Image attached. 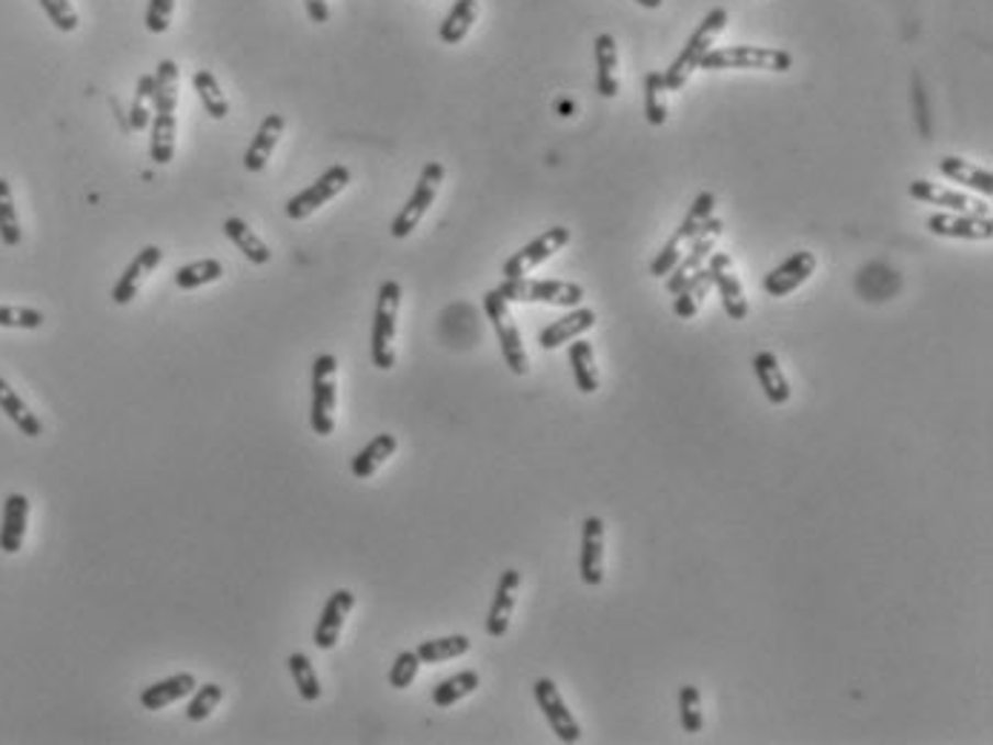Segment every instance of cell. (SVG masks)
<instances>
[{"label": "cell", "mask_w": 993, "mask_h": 745, "mask_svg": "<svg viewBox=\"0 0 993 745\" xmlns=\"http://www.w3.org/2000/svg\"><path fill=\"white\" fill-rule=\"evenodd\" d=\"M567 358H570V367H573L576 388L581 393H595L599 390V367H595L593 344L584 342V338H573Z\"/></svg>", "instance_id": "f546056e"}, {"label": "cell", "mask_w": 993, "mask_h": 745, "mask_svg": "<svg viewBox=\"0 0 993 745\" xmlns=\"http://www.w3.org/2000/svg\"><path fill=\"white\" fill-rule=\"evenodd\" d=\"M192 87H196L198 98H201L203 110L210 112L215 121H224V118L230 115V101H226V96L221 92V84L215 81V75H212L210 69H196V75H192Z\"/></svg>", "instance_id": "8d00e7d4"}, {"label": "cell", "mask_w": 993, "mask_h": 745, "mask_svg": "<svg viewBox=\"0 0 993 745\" xmlns=\"http://www.w3.org/2000/svg\"><path fill=\"white\" fill-rule=\"evenodd\" d=\"M149 155L155 164H169L175 155V110H155Z\"/></svg>", "instance_id": "836d02e7"}, {"label": "cell", "mask_w": 993, "mask_h": 745, "mask_svg": "<svg viewBox=\"0 0 993 745\" xmlns=\"http://www.w3.org/2000/svg\"><path fill=\"white\" fill-rule=\"evenodd\" d=\"M645 118L650 126H661L668 121V87L661 73L645 75Z\"/></svg>", "instance_id": "f35d334b"}, {"label": "cell", "mask_w": 993, "mask_h": 745, "mask_svg": "<svg viewBox=\"0 0 993 745\" xmlns=\"http://www.w3.org/2000/svg\"><path fill=\"white\" fill-rule=\"evenodd\" d=\"M470 636L467 634H453V636H438V640H427V643H421L415 648L421 663L435 665V663H447V659H458L465 657L467 651H470Z\"/></svg>", "instance_id": "d6a6232c"}, {"label": "cell", "mask_w": 993, "mask_h": 745, "mask_svg": "<svg viewBox=\"0 0 993 745\" xmlns=\"http://www.w3.org/2000/svg\"><path fill=\"white\" fill-rule=\"evenodd\" d=\"M26 522H30V499L23 493H9L3 502V522H0V551L18 554L26 540Z\"/></svg>", "instance_id": "44dd1931"}, {"label": "cell", "mask_w": 993, "mask_h": 745, "mask_svg": "<svg viewBox=\"0 0 993 745\" xmlns=\"http://www.w3.org/2000/svg\"><path fill=\"white\" fill-rule=\"evenodd\" d=\"M172 12H175V0H149V7H146V30L153 32V35H164L169 30V23H172Z\"/></svg>", "instance_id": "c3c4849f"}, {"label": "cell", "mask_w": 993, "mask_h": 745, "mask_svg": "<svg viewBox=\"0 0 993 745\" xmlns=\"http://www.w3.org/2000/svg\"><path fill=\"white\" fill-rule=\"evenodd\" d=\"M495 290L507 301L522 304H553V308H579L584 301V287L573 281H550V278H504Z\"/></svg>", "instance_id": "5b68a950"}, {"label": "cell", "mask_w": 993, "mask_h": 745, "mask_svg": "<svg viewBox=\"0 0 993 745\" xmlns=\"http://www.w3.org/2000/svg\"><path fill=\"white\" fill-rule=\"evenodd\" d=\"M44 313L35 308H9V304H0V327L12 330H37L44 327Z\"/></svg>", "instance_id": "f6af8a7d"}, {"label": "cell", "mask_w": 993, "mask_h": 745, "mask_svg": "<svg viewBox=\"0 0 993 745\" xmlns=\"http://www.w3.org/2000/svg\"><path fill=\"white\" fill-rule=\"evenodd\" d=\"M939 173L948 176L950 181L964 184V187H971V190L982 192L985 198L993 192L991 169L977 167V164H971V162H962V158H957V155H945L942 162H939Z\"/></svg>", "instance_id": "83f0119b"}, {"label": "cell", "mask_w": 993, "mask_h": 745, "mask_svg": "<svg viewBox=\"0 0 993 745\" xmlns=\"http://www.w3.org/2000/svg\"><path fill=\"white\" fill-rule=\"evenodd\" d=\"M353 608H356V597H353V591H347V588H338V591L330 593V600H326L324 611H321L319 625H315V636H312V643L319 645L321 651L335 648L338 640H342L344 622H347V616Z\"/></svg>", "instance_id": "5bb4252c"}, {"label": "cell", "mask_w": 993, "mask_h": 745, "mask_svg": "<svg viewBox=\"0 0 993 745\" xmlns=\"http://www.w3.org/2000/svg\"><path fill=\"white\" fill-rule=\"evenodd\" d=\"M442 181H444V164L429 162L427 167L421 169L413 196L406 198V204L401 207V212L395 215V221H392V227H390L392 238H406V235L419 227L421 219H424L429 207H433L438 190H442Z\"/></svg>", "instance_id": "ba28073f"}, {"label": "cell", "mask_w": 993, "mask_h": 745, "mask_svg": "<svg viewBox=\"0 0 993 745\" xmlns=\"http://www.w3.org/2000/svg\"><path fill=\"white\" fill-rule=\"evenodd\" d=\"M595 92L602 98L618 96V46L607 32L595 37Z\"/></svg>", "instance_id": "d4e9b609"}, {"label": "cell", "mask_w": 993, "mask_h": 745, "mask_svg": "<svg viewBox=\"0 0 993 745\" xmlns=\"http://www.w3.org/2000/svg\"><path fill=\"white\" fill-rule=\"evenodd\" d=\"M754 372H756V381H759V388L765 390V396H768L770 404L791 402V381H788V376H784L782 367H779L777 353H770V351L756 353Z\"/></svg>", "instance_id": "603a6c76"}, {"label": "cell", "mask_w": 993, "mask_h": 745, "mask_svg": "<svg viewBox=\"0 0 993 745\" xmlns=\"http://www.w3.org/2000/svg\"><path fill=\"white\" fill-rule=\"evenodd\" d=\"M595 327V310L590 308H573L567 315L556 319L550 327L542 330V336H538V344H542L544 351H556L561 344L573 342V338L584 336L588 330Z\"/></svg>", "instance_id": "7402d4cb"}, {"label": "cell", "mask_w": 993, "mask_h": 745, "mask_svg": "<svg viewBox=\"0 0 993 745\" xmlns=\"http://www.w3.org/2000/svg\"><path fill=\"white\" fill-rule=\"evenodd\" d=\"M914 103L916 110H919V130L925 138H930V112H928V98H925V89H922L919 75H914Z\"/></svg>", "instance_id": "681fc988"}, {"label": "cell", "mask_w": 993, "mask_h": 745, "mask_svg": "<svg viewBox=\"0 0 993 745\" xmlns=\"http://www.w3.org/2000/svg\"><path fill=\"white\" fill-rule=\"evenodd\" d=\"M281 135H283V118L281 115L264 118L261 126H258V132H255L253 144H249L247 155H244V169H249V173H261V169L267 167L269 158H272V153H276V146H278V141H281Z\"/></svg>", "instance_id": "484cf974"}, {"label": "cell", "mask_w": 993, "mask_h": 745, "mask_svg": "<svg viewBox=\"0 0 993 745\" xmlns=\"http://www.w3.org/2000/svg\"><path fill=\"white\" fill-rule=\"evenodd\" d=\"M419 668H421L419 654H415V651H401L390 668V686L399 688V691L410 688L415 682V677H419Z\"/></svg>", "instance_id": "bcb514c9"}, {"label": "cell", "mask_w": 993, "mask_h": 745, "mask_svg": "<svg viewBox=\"0 0 993 745\" xmlns=\"http://www.w3.org/2000/svg\"><path fill=\"white\" fill-rule=\"evenodd\" d=\"M567 244H570V230L567 227L547 230V233L533 238L527 247H522L518 253H513V256L504 262V278L529 276V273L536 270V267H542L547 258L556 256L561 247H567Z\"/></svg>", "instance_id": "30bf717a"}, {"label": "cell", "mask_w": 993, "mask_h": 745, "mask_svg": "<svg viewBox=\"0 0 993 745\" xmlns=\"http://www.w3.org/2000/svg\"><path fill=\"white\" fill-rule=\"evenodd\" d=\"M23 238L21 233V219H18L15 210V196H12V187H9L7 178H0V242L7 247H18Z\"/></svg>", "instance_id": "ab89813d"}, {"label": "cell", "mask_w": 993, "mask_h": 745, "mask_svg": "<svg viewBox=\"0 0 993 745\" xmlns=\"http://www.w3.org/2000/svg\"><path fill=\"white\" fill-rule=\"evenodd\" d=\"M160 262H164V253H160V247H153V244H149V247L141 249L138 256L130 262V267L124 270V276L118 278V285L112 287V301L121 304V308L130 304V301L141 292V287H144L146 276H153V273L158 270Z\"/></svg>", "instance_id": "d6986e66"}, {"label": "cell", "mask_w": 993, "mask_h": 745, "mask_svg": "<svg viewBox=\"0 0 993 745\" xmlns=\"http://www.w3.org/2000/svg\"><path fill=\"white\" fill-rule=\"evenodd\" d=\"M793 66L791 52L779 46H722L711 49L702 58L699 69L722 73V69H761V73H788Z\"/></svg>", "instance_id": "3957f363"}, {"label": "cell", "mask_w": 993, "mask_h": 745, "mask_svg": "<svg viewBox=\"0 0 993 745\" xmlns=\"http://www.w3.org/2000/svg\"><path fill=\"white\" fill-rule=\"evenodd\" d=\"M713 215H716V196H713V192H699V198L688 210V215H684V221L673 233V238L665 244V249H661L659 256L652 258V264H650L652 276L656 278L670 276L676 264L682 262V256L688 253L690 244L696 242L699 235L707 230V224H711Z\"/></svg>", "instance_id": "7a4b0ae2"}, {"label": "cell", "mask_w": 993, "mask_h": 745, "mask_svg": "<svg viewBox=\"0 0 993 745\" xmlns=\"http://www.w3.org/2000/svg\"><path fill=\"white\" fill-rule=\"evenodd\" d=\"M349 184V169L342 167V164H335L319 178L315 184H310L306 190L298 192L295 198L287 201L283 212H287V219L290 221H304L310 219L312 212L321 210L324 204H330L338 192H344V187Z\"/></svg>", "instance_id": "9c48e42d"}, {"label": "cell", "mask_w": 993, "mask_h": 745, "mask_svg": "<svg viewBox=\"0 0 993 745\" xmlns=\"http://www.w3.org/2000/svg\"><path fill=\"white\" fill-rule=\"evenodd\" d=\"M287 665H290L292 682H295L301 700H306V702L321 700L319 674H315V668H312L310 657H306V654H292V657L287 659Z\"/></svg>", "instance_id": "b9f144b4"}, {"label": "cell", "mask_w": 993, "mask_h": 745, "mask_svg": "<svg viewBox=\"0 0 993 745\" xmlns=\"http://www.w3.org/2000/svg\"><path fill=\"white\" fill-rule=\"evenodd\" d=\"M395 451H399V438L392 436V433H381V436L372 438L364 451H358V454L353 456V474H356L358 479H370V476L376 474Z\"/></svg>", "instance_id": "f1b7e54d"}, {"label": "cell", "mask_w": 993, "mask_h": 745, "mask_svg": "<svg viewBox=\"0 0 993 745\" xmlns=\"http://www.w3.org/2000/svg\"><path fill=\"white\" fill-rule=\"evenodd\" d=\"M711 278H713V285L718 287V296H722L725 313L730 315L733 322H745L747 319L745 287H741L739 276H736V270H733L730 256H725V253H716V256L711 258Z\"/></svg>", "instance_id": "9a60e30c"}, {"label": "cell", "mask_w": 993, "mask_h": 745, "mask_svg": "<svg viewBox=\"0 0 993 745\" xmlns=\"http://www.w3.org/2000/svg\"><path fill=\"white\" fill-rule=\"evenodd\" d=\"M335 372L338 362L333 353H324L312 362V431L319 436H330L335 431V402H338V390H335Z\"/></svg>", "instance_id": "52a82bcc"}, {"label": "cell", "mask_w": 993, "mask_h": 745, "mask_svg": "<svg viewBox=\"0 0 993 745\" xmlns=\"http://www.w3.org/2000/svg\"><path fill=\"white\" fill-rule=\"evenodd\" d=\"M533 694H536L538 709H542L544 720L550 723L553 734H556L561 743H570V745L579 743L581 729H579V723H576L573 711L567 709V702L561 700L559 686H556L550 677H542V680H536V686H533Z\"/></svg>", "instance_id": "8fae6325"}, {"label": "cell", "mask_w": 993, "mask_h": 745, "mask_svg": "<svg viewBox=\"0 0 993 745\" xmlns=\"http://www.w3.org/2000/svg\"><path fill=\"white\" fill-rule=\"evenodd\" d=\"M722 230H725V224H722V221H718L716 215H713L711 224H707V230H704V233L699 235L696 242L690 244L688 256H682V262L676 264L673 273H670V278H668V292H670V296H676V292H679L684 285H688L690 278L699 276V273L704 270V264H707L711 253L716 249L718 238H722Z\"/></svg>", "instance_id": "7c38bea8"}, {"label": "cell", "mask_w": 993, "mask_h": 745, "mask_svg": "<svg viewBox=\"0 0 993 745\" xmlns=\"http://www.w3.org/2000/svg\"><path fill=\"white\" fill-rule=\"evenodd\" d=\"M221 276H224V264L217 258H201V262L187 264L175 273V287L178 290H198V287L215 285Z\"/></svg>", "instance_id": "74e56055"}, {"label": "cell", "mask_w": 993, "mask_h": 745, "mask_svg": "<svg viewBox=\"0 0 993 745\" xmlns=\"http://www.w3.org/2000/svg\"><path fill=\"white\" fill-rule=\"evenodd\" d=\"M928 230L942 238H964V242H991L993 224L991 215H950L936 212L928 219Z\"/></svg>", "instance_id": "2e32d148"}, {"label": "cell", "mask_w": 993, "mask_h": 745, "mask_svg": "<svg viewBox=\"0 0 993 745\" xmlns=\"http://www.w3.org/2000/svg\"><path fill=\"white\" fill-rule=\"evenodd\" d=\"M479 686H481L479 671H458L456 677L438 682V686L433 688L435 709H450V705H456L458 700L470 697Z\"/></svg>", "instance_id": "d590c367"}, {"label": "cell", "mask_w": 993, "mask_h": 745, "mask_svg": "<svg viewBox=\"0 0 993 745\" xmlns=\"http://www.w3.org/2000/svg\"><path fill=\"white\" fill-rule=\"evenodd\" d=\"M304 9L312 23L330 21V3H326V0H304Z\"/></svg>", "instance_id": "f907efd6"}, {"label": "cell", "mask_w": 993, "mask_h": 745, "mask_svg": "<svg viewBox=\"0 0 993 745\" xmlns=\"http://www.w3.org/2000/svg\"><path fill=\"white\" fill-rule=\"evenodd\" d=\"M37 3H41V9H44L55 30L60 32L78 30V12H75V7L69 0H37Z\"/></svg>", "instance_id": "7dc6e473"}, {"label": "cell", "mask_w": 993, "mask_h": 745, "mask_svg": "<svg viewBox=\"0 0 993 745\" xmlns=\"http://www.w3.org/2000/svg\"><path fill=\"white\" fill-rule=\"evenodd\" d=\"M633 3H638V7H645V9H659L661 7V0H633Z\"/></svg>", "instance_id": "816d5d0a"}, {"label": "cell", "mask_w": 993, "mask_h": 745, "mask_svg": "<svg viewBox=\"0 0 993 745\" xmlns=\"http://www.w3.org/2000/svg\"><path fill=\"white\" fill-rule=\"evenodd\" d=\"M581 579L584 585L604 582V519L588 516L584 519V540H581Z\"/></svg>", "instance_id": "ffe728a7"}, {"label": "cell", "mask_w": 993, "mask_h": 745, "mask_svg": "<svg viewBox=\"0 0 993 745\" xmlns=\"http://www.w3.org/2000/svg\"><path fill=\"white\" fill-rule=\"evenodd\" d=\"M484 313H487V319H490V324H493L495 336H499L501 356H504V362H507L510 370H513L515 376H527L529 358H527V351H524L518 324H515L513 313H510V301L504 299L499 290L484 292Z\"/></svg>", "instance_id": "8992f818"}, {"label": "cell", "mask_w": 993, "mask_h": 745, "mask_svg": "<svg viewBox=\"0 0 993 745\" xmlns=\"http://www.w3.org/2000/svg\"><path fill=\"white\" fill-rule=\"evenodd\" d=\"M153 107H155V75H144L135 89V98H132L130 107V126L135 132H144L153 121Z\"/></svg>", "instance_id": "60d3db41"}, {"label": "cell", "mask_w": 993, "mask_h": 745, "mask_svg": "<svg viewBox=\"0 0 993 745\" xmlns=\"http://www.w3.org/2000/svg\"><path fill=\"white\" fill-rule=\"evenodd\" d=\"M679 716H682L684 734H699V731H702L704 725L702 694H699L696 686L679 688Z\"/></svg>", "instance_id": "7bdbcfd3"}, {"label": "cell", "mask_w": 993, "mask_h": 745, "mask_svg": "<svg viewBox=\"0 0 993 745\" xmlns=\"http://www.w3.org/2000/svg\"><path fill=\"white\" fill-rule=\"evenodd\" d=\"M816 270V256L802 249V253H793L791 258H784L779 267L765 276V292L773 296V299H784V296H791L793 290L805 285L807 278L813 276Z\"/></svg>", "instance_id": "4fadbf2b"}, {"label": "cell", "mask_w": 993, "mask_h": 745, "mask_svg": "<svg viewBox=\"0 0 993 745\" xmlns=\"http://www.w3.org/2000/svg\"><path fill=\"white\" fill-rule=\"evenodd\" d=\"M224 233L226 238L235 244V247L244 253V258H249L253 264H269L272 253H269L267 244L255 235V230L249 227L244 219H226L224 221Z\"/></svg>", "instance_id": "4dcf8cb0"}, {"label": "cell", "mask_w": 993, "mask_h": 745, "mask_svg": "<svg viewBox=\"0 0 993 745\" xmlns=\"http://www.w3.org/2000/svg\"><path fill=\"white\" fill-rule=\"evenodd\" d=\"M907 192L916 198V201H925V204H936V207H948V210H957L964 212V215H991V207L985 201H979V198L964 196L959 190H948V187H939L934 181H914L907 187Z\"/></svg>", "instance_id": "e0dca14e"}, {"label": "cell", "mask_w": 993, "mask_h": 745, "mask_svg": "<svg viewBox=\"0 0 993 745\" xmlns=\"http://www.w3.org/2000/svg\"><path fill=\"white\" fill-rule=\"evenodd\" d=\"M0 410L7 413L9 422L15 424V427L23 433V436H30V438L44 436V424H41V419H37L35 413H32L30 404L23 402V399L15 393V390L9 388L3 376H0Z\"/></svg>", "instance_id": "4316f807"}, {"label": "cell", "mask_w": 993, "mask_h": 745, "mask_svg": "<svg viewBox=\"0 0 993 745\" xmlns=\"http://www.w3.org/2000/svg\"><path fill=\"white\" fill-rule=\"evenodd\" d=\"M518 588H522V574H518L515 568L504 570L499 579V585H495V597H493V605H490V614H487V634L495 636V640L510 631L515 600H518Z\"/></svg>", "instance_id": "ac0fdd59"}, {"label": "cell", "mask_w": 993, "mask_h": 745, "mask_svg": "<svg viewBox=\"0 0 993 745\" xmlns=\"http://www.w3.org/2000/svg\"><path fill=\"white\" fill-rule=\"evenodd\" d=\"M476 18H479V0H456V7L450 9V15L444 18L438 37L450 46L461 44L467 37V32L472 30Z\"/></svg>", "instance_id": "1f68e13d"}, {"label": "cell", "mask_w": 993, "mask_h": 745, "mask_svg": "<svg viewBox=\"0 0 993 745\" xmlns=\"http://www.w3.org/2000/svg\"><path fill=\"white\" fill-rule=\"evenodd\" d=\"M711 287H713L711 270L704 267V270L699 273V276L690 278L688 285H684L682 290L676 292V301H673L676 315H679V319H693V315H696L699 310H702V301L707 299V292H711Z\"/></svg>", "instance_id": "e575fe53"}, {"label": "cell", "mask_w": 993, "mask_h": 745, "mask_svg": "<svg viewBox=\"0 0 993 745\" xmlns=\"http://www.w3.org/2000/svg\"><path fill=\"white\" fill-rule=\"evenodd\" d=\"M725 26H727V9H722V7L711 9V12L702 18V23L696 26V32L690 35V41L684 44V49L679 52V58H676L673 64L661 73L668 92H676V89H682L684 84L690 81V75L696 73L704 55H707V52L713 49V44H716V37L725 32Z\"/></svg>", "instance_id": "6da1fadb"}, {"label": "cell", "mask_w": 993, "mask_h": 745, "mask_svg": "<svg viewBox=\"0 0 993 745\" xmlns=\"http://www.w3.org/2000/svg\"><path fill=\"white\" fill-rule=\"evenodd\" d=\"M399 308H401V285L384 281L378 290L376 319H372V342L370 356L378 370L395 367V330H399Z\"/></svg>", "instance_id": "277c9868"}, {"label": "cell", "mask_w": 993, "mask_h": 745, "mask_svg": "<svg viewBox=\"0 0 993 745\" xmlns=\"http://www.w3.org/2000/svg\"><path fill=\"white\" fill-rule=\"evenodd\" d=\"M196 688H198L196 674L181 671L175 674V677H167V680L155 682V686L144 688V691H141V705H144L146 711H160L167 709V705H172V702L189 697Z\"/></svg>", "instance_id": "cb8c5ba5"}, {"label": "cell", "mask_w": 993, "mask_h": 745, "mask_svg": "<svg viewBox=\"0 0 993 745\" xmlns=\"http://www.w3.org/2000/svg\"><path fill=\"white\" fill-rule=\"evenodd\" d=\"M224 700V688L217 686V682H207V686L198 688V694L189 700L187 705V720L192 723H203L212 711L217 709V702Z\"/></svg>", "instance_id": "ee69618b"}]
</instances>
